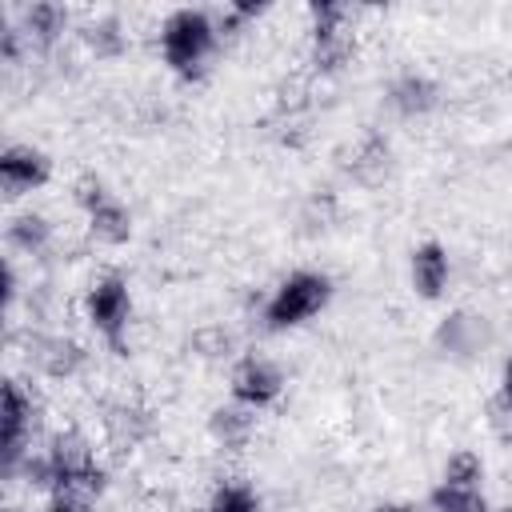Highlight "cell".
Segmentation results:
<instances>
[{"instance_id":"6da1fadb","label":"cell","mask_w":512,"mask_h":512,"mask_svg":"<svg viewBox=\"0 0 512 512\" xmlns=\"http://www.w3.org/2000/svg\"><path fill=\"white\" fill-rule=\"evenodd\" d=\"M216 48V24L204 8H172L160 24V56L164 64L184 76V80H196L208 64Z\"/></svg>"},{"instance_id":"7a4b0ae2","label":"cell","mask_w":512,"mask_h":512,"mask_svg":"<svg viewBox=\"0 0 512 512\" xmlns=\"http://www.w3.org/2000/svg\"><path fill=\"white\" fill-rule=\"evenodd\" d=\"M332 296V284L328 276L320 272H292L288 280H280V288L268 296L264 304V324L272 332H284V328H300L304 320H312Z\"/></svg>"},{"instance_id":"3957f363","label":"cell","mask_w":512,"mask_h":512,"mask_svg":"<svg viewBox=\"0 0 512 512\" xmlns=\"http://www.w3.org/2000/svg\"><path fill=\"white\" fill-rule=\"evenodd\" d=\"M84 312H88V324L116 348L124 352V332H128V316H132V296H128V284L120 276H104L88 288V300H84Z\"/></svg>"},{"instance_id":"277c9868","label":"cell","mask_w":512,"mask_h":512,"mask_svg":"<svg viewBox=\"0 0 512 512\" xmlns=\"http://www.w3.org/2000/svg\"><path fill=\"white\" fill-rule=\"evenodd\" d=\"M76 204L88 212V228H92V236L96 240H104V244H124L128 236H132V216H128V208L100 184V180H80L76 184Z\"/></svg>"},{"instance_id":"5b68a950","label":"cell","mask_w":512,"mask_h":512,"mask_svg":"<svg viewBox=\"0 0 512 512\" xmlns=\"http://www.w3.org/2000/svg\"><path fill=\"white\" fill-rule=\"evenodd\" d=\"M52 180V160L32 148V144H8L0 152V188L8 196H24V192H36Z\"/></svg>"},{"instance_id":"8992f818","label":"cell","mask_w":512,"mask_h":512,"mask_svg":"<svg viewBox=\"0 0 512 512\" xmlns=\"http://www.w3.org/2000/svg\"><path fill=\"white\" fill-rule=\"evenodd\" d=\"M280 392H284V376H280L276 364L256 360V356H248V360L236 364V372H232V400L236 404H244V408L256 412V408H268Z\"/></svg>"},{"instance_id":"52a82bcc","label":"cell","mask_w":512,"mask_h":512,"mask_svg":"<svg viewBox=\"0 0 512 512\" xmlns=\"http://www.w3.org/2000/svg\"><path fill=\"white\" fill-rule=\"evenodd\" d=\"M32 424V400L20 392L16 380L4 384V396H0V452H4V472L16 468L20 452H24V432Z\"/></svg>"},{"instance_id":"ba28073f","label":"cell","mask_w":512,"mask_h":512,"mask_svg":"<svg viewBox=\"0 0 512 512\" xmlns=\"http://www.w3.org/2000/svg\"><path fill=\"white\" fill-rule=\"evenodd\" d=\"M408 276H412V288H416V296H424V300H436V296L444 292V284H448V252H444V244H436V240L420 244V248L412 252Z\"/></svg>"},{"instance_id":"9c48e42d","label":"cell","mask_w":512,"mask_h":512,"mask_svg":"<svg viewBox=\"0 0 512 512\" xmlns=\"http://www.w3.org/2000/svg\"><path fill=\"white\" fill-rule=\"evenodd\" d=\"M388 104L400 112V116H420L436 104V84L424 80V76H400L388 92Z\"/></svg>"},{"instance_id":"30bf717a","label":"cell","mask_w":512,"mask_h":512,"mask_svg":"<svg viewBox=\"0 0 512 512\" xmlns=\"http://www.w3.org/2000/svg\"><path fill=\"white\" fill-rule=\"evenodd\" d=\"M252 424H256V412L244 408V404H232V408H216L212 412V436L228 448H240L248 436H252Z\"/></svg>"},{"instance_id":"8fae6325","label":"cell","mask_w":512,"mask_h":512,"mask_svg":"<svg viewBox=\"0 0 512 512\" xmlns=\"http://www.w3.org/2000/svg\"><path fill=\"white\" fill-rule=\"evenodd\" d=\"M432 512H488L480 488H456V484H440L432 492Z\"/></svg>"},{"instance_id":"7c38bea8","label":"cell","mask_w":512,"mask_h":512,"mask_svg":"<svg viewBox=\"0 0 512 512\" xmlns=\"http://www.w3.org/2000/svg\"><path fill=\"white\" fill-rule=\"evenodd\" d=\"M80 360H84V352L72 344V340H48L44 344V352H40V368L48 372V376H72L76 368H80Z\"/></svg>"},{"instance_id":"4fadbf2b","label":"cell","mask_w":512,"mask_h":512,"mask_svg":"<svg viewBox=\"0 0 512 512\" xmlns=\"http://www.w3.org/2000/svg\"><path fill=\"white\" fill-rule=\"evenodd\" d=\"M48 220L44 216H16L12 224H8V240L16 244V248H24V252H40L44 244H48Z\"/></svg>"},{"instance_id":"5bb4252c","label":"cell","mask_w":512,"mask_h":512,"mask_svg":"<svg viewBox=\"0 0 512 512\" xmlns=\"http://www.w3.org/2000/svg\"><path fill=\"white\" fill-rule=\"evenodd\" d=\"M480 476H484V464H480V456L468 452V448L452 452L448 464H444V484H456V488H480Z\"/></svg>"},{"instance_id":"9a60e30c","label":"cell","mask_w":512,"mask_h":512,"mask_svg":"<svg viewBox=\"0 0 512 512\" xmlns=\"http://www.w3.org/2000/svg\"><path fill=\"white\" fill-rule=\"evenodd\" d=\"M24 24H28V32H32L36 40H52L56 32H64L68 12H64L60 4H32V8L24 12Z\"/></svg>"},{"instance_id":"2e32d148","label":"cell","mask_w":512,"mask_h":512,"mask_svg":"<svg viewBox=\"0 0 512 512\" xmlns=\"http://www.w3.org/2000/svg\"><path fill=\"white\" fill-rule=\"evenodd\" d=\"M352 172H356L364 184H376V180H384V172H388V144L372 136V140L360 148V156L352 160Z\"/></svg>"},{"instance_id":"e0dca14e","label":"cell","mask_w":512,"mask_h":512,"mask_svg":"<svg viewBox=\"0 0 512 512\" xmlns=\"http://www.w3.org/2000/svg\"><path fill=\"white\" fill-rule=\"evenodd\" d=\"M476 332H480V324H476L472 316H448V320L440 324L436 340H440L448 352H472V344H476Z\"/></svg>"},{"instance_id":"ac0fdd59","label":"cell","mask_w":512,"mask_h":512,"mask_svg":"<svg viewBox=\"0 0 512 512\" xmlns=\"http://www.w3.org/2000/svg\"><path fill=\"white\" fill-rule=\"evenodd\" d=\"M208 512H260V496L248 484H224L216 488Z\"/></svg>"},{"instance_id":"d6986e66","label":"cell","mask_w":512,"mask_h":512,"mask_svg":"<svg viewBox=\"0 0 512 512\" xmlns=\"http://www.w3.org/2000/svg\"><path fill=\"white\" fill-rule=\"evenodd\" d=\"M348 56H352V40H348V36H332V40H316V44H312V64H316V72H336V68H344Z\"/></svg>"},{"instance_id":"ffe728a7","label":"cell","mask_w":512,"mask_h":512,"mask_svg":"<svg viewBox=\"0 0 512 512\" xmlns=\"http://www.w3.org/2000/svg\"><path fill=\"white\" fill-rule=\"evenodd\" d=\"M88 44H92L96 56H116V52L124 48V36L116 32L112 20H104V24H92V28H88Z\"/></svg>"},{"instance_id":"44dd1931","label":"cell","mask_w":512,"mask_h":512,"mask_svg":"<svg viewBox=\"0 0 512 512\" xmlns=\"http://www.w3.org/2000/svg\"><path fill=\"white\" fill-rule=\"evenodd\" d=\"M500 404L512 408V356H508V364H504V372H500Z\"/></svg>"},{"instance_id":"7402d4cb","label":"cell","mask_w":512,"mask_h":512,"mask_svg":"<svg viewBox=\"0 0 512 512\" xmlns=\"http://www.w3.org/2000/svg\"><path fill=\"white\" fill-rule=\"evenodd\" d=\"M48 512H84V508H80L72 496H56V500L48 504Z\"/></svg>"},{"instance_id":"603a6c76","label":"cell","mask_w":512,"mask_h":512,"mask_svg":"<svg viewBox=\"0 0 512 512\" xmlns=\"http://www.w3.org/2000/svg\"><path fill=\"white\" fill-rule=\"evenodd\" d=\"M368 512H412L408 504H376V508H368Z\"/></svg>"},{"instance_id":"cb8c5ba5","label":"cell","mask_w":512,"mask_h":512,"mask_svg":"<svg viewBox=\"0 0 512 512\" xmlns=\"http://www.w3.org/2000/svg\"><path fill=\"white\" fill-rule=\"evenodd\" d=\"M496 512H512V508H496Z\"/></svg>"}]
</instances>
